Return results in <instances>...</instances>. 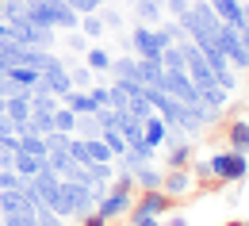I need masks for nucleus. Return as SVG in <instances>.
I'll return each mask as SVG.
<instances>
[{
	"mask_svg": "<svg viewBox=\"0 0 249 226\" xmlns=\"http://www.w3.org/2000/svg\"><path fill=\"white\" fill-rule=\"evenodd\" d=\"M50 211H58L62 219H85V215L96 211V199H92V192H89L85 184L62 180V192H58V199L50 203Z\"/></svg>",
	"mask_w": 249,
	"mask_h": 226,
	"instance_id": "obj_1",
	"label": "nucleus"
},
{
	"mask_svg": "<svg viewBox=\"0 0 249 226\" xmlns=\"http://www.w3.org/2000/svg\"><path fill=\"white\" fill-rule=\"evenodd\" d=\"M207 165H211V180L218 184H242L249 176V157L242 150H215Z\"/></svg>",
	"mask_w": 249,
	"mask_h": 226,
	"instance_id": "obj_2",
	"label": "nucleus"
},
{
	"mask_svg": "<svg viewBox=\"0 0 249 226\" xmlns=\"http://www.w3.org/2000/svg\"><path fill=\"white\" fill-rule=\"evenodd\" d=\"M218 46H222V54H226V62L234 65V69H249V46H246V35L234 31L230 23H222L218 19Z\"/></svg>",
	"mask_w": 249,
	"mask_h": 226,
	"instance_id": "obj_3",
	"label": "nucleus"
},
{
	"mask_svg": "<svg viewBox=\"0 0 249 226\" xmlns=\"http://www.w3.org/2000/svg\"><path fill=\"white\" fill-rule=\"evenodd\" d=\"M169 207H173V199L154 188V192H138L134 195V203H130V211H126V219L134 223V219H161V215H169Z\"/></svg>",
	"mask_w": 249,
	"mask_h": 226,
	"instance_id": "obj_4",
	"label": "nucleus"
},
{
	"mask_svg": "<svg viewBox=\"0 0 249 226\" xmlns=\"http://www.w3.org/2000/svg\"><path fill=\"white\" fill-rule=\"evenodd\" d=\"M8 27H12V38H19L23 46H42V50H50L54 46V27H38L31 19H23V16H16V19H8Z\"/></svg>",
	"mask_w": 249,
	"mask_h": 226,
	"instance_id": "obj_5",
	"label": "nucleus"
},
{
	"mask_svg": "<svg viewBox=\"0 0 249 226\" xmlns=\"http://www.w3.org/2000/svg\"><path fill=\"white\" fill-rule=\"evenodd\" d=\"M161 92H169V96H177L180 104H199V88H196V81L188 77L184 69H165V77H161Z\"/></svg>",
	"mask_w": 249,
	"mask_h": 226,
	"instance_id": "obj_6",
	"label": "nucleus"
},
{
	"mask_svg": "<svg viewBox=\"0 0 249 226\" xmlns=\"http://www.w3.org/2000/svg\"><path fill=\"white\" fill-rule=\"evenodd\" d=\"M130 203H134V192L107 188V195L96 203V215H100V219H107V223H115V219H123L126 211H130Z\"/></svg>",
	"mask_w": 249,
	"mask_h": 226,
	"instance_id": "obj_7",
	"label": "nucleus"
},
{
	"mask_svg": "<svg viewBox=\"0 0 249 226\" xmlns=\"http://www.w3.org/2000/svg\"><path fill=\"white\" fill-rule=\"evenodd\" d=\"M130 46H134V58H161V38H157V27L150 23H138L134 31H130Z\"/></svg>",
	"mask_w": 249,
	"mask_h": 226,
	"instance_id": "obj_8",
	"label": "nucleus"
},
{
	"mask_svg": "<svg viewBox=\"0 0 249 226\" xmlns=\"http://www.w3.org/2000/svg\"><path fill=\"white\" fill-rule=\"evenodd\" d=\"M161 192L169 195V199L196 192V176H192V169H169V173L161 176Z\"/></svg>",
	"mask_w": 249,
	"mask_h": 226,
	"instance_id": "obj_9",
	"label": "nucleus"
},
{
	"mask_svg": "<svg viewBox=\"0 0 249 226\" xmlns=\"http://www.w3.org/2000/svg\"><path fill=\"white\" fill-rule=\"evenodd\" d=\"M207 4L222 23H230L234 31H246V4L242 0H207Z\"/></svg>",
	"mask_w": 249,
	"mask_h": 226,
	"instance_id": "obj_10",
	"label": "nucleus"
},
{
	"mask_svg": "<svg viewBox=\"0 0 249 226\" xmlns=\"http://www.w3.org/2000/svg\"><path fill=\"white\" fill-rule=\"evenodd\" d=\"M42 88H50V92H54V96H58V100L73 92V77H69V69H65V62H62V65H54V69H46V73H42Z\"/></svg>",
	"mask_w": 249,
	"mask_h": 226,
	"instance_id": "obj_11",
	"label": "nucleus"
},
{
	"mask_svg": "<svg viewBox=\"0 0 249 226\" xmlns=\"http://www.w3.org/2000/svg\"><path fill=\"white\" fill-rule=\"evenodd\" d=\"M35 188H38V195H42V207H50V203L58 199V192H62V176L50 173V169H42V173L35 176Z\"/></svg>",
	"mask_w": 249,
	"mask_h": 226,
	"instance_id": "obj_12",
	"label": "nucleus"
},
{
	"mask_svg": "<svg viewBox=\"0 0 249 226\" xmlns=\"http://www.w3.org/2000/svg\"><path fill=\"white\" fill-rule=\"evenodd\" d=\"M4 77H8V81H16V85H19V88H27V92H31L35 85H42V69H35V65H8V69H4Z\"/></svg>",
	"mask_w": 249,
	"mask_h": 226,
	"instance_id": "obj_13",
	"label": "nucleus"
},
{
	"mask_svg": "<svg viewBox=\"0 0 249 226\" xmlns=\"http://www.w3.org/2000/svg\"><path fill=\"white\" fill-rule=\"evenodd\" d=\"M161 77H165L161 58H138V81H142L146 88H161Z\"/></svg>",
	"mask_w": 249,
	"mask_h": 226,
	"instance_id": "obj_14",
	"label": "nucleus"
},
{
	"mask_svg": "<svg viewBox=\"0 0 249 226\" xmlns=\"http://www.w3.org/2000/svg\"><path fill=\"white\" fill-rule=\"evenodd\" d=\"M12 169H16L23 180H35V176L46 169V157H35V154H23V150H16V161H12Z\"/></svg>",
	"mask_w": 249,
	"mask_h": 226,
	"instance_id": "obj_15",
	"label": "nucleus"
},
{
	"mask_svg": "<svg viewBox=\"0 0 249 226\" xmlns=\"http://www.w3.org/2000/svg\"><path fill=\"white\" fill-rule=\"evenodd\" d=\"M62 104H65V107H73L77 115H96V111H100V104H96L85 88H73L69 96H62Z\"/></svg>",
	"mask_w": 249,
	"mask_h": 226,
	"instance_id": "obj_16",
	"label": "nucleus"
},
{
	"mask_svg": "<svg viewBox=\"0 0 249 226\" xmlns=\"http://www.w3.org/2000/svg\"><path fill=\"white\" fill-rule=\"evenodd\" d=\"M226 96H230V92H226L218 81H207V85H199V104H207L211 111H222V107H226Z\"/></svg>",
	"mask_w": 249,
	"mask_h": 226,
	"instance_id": "obj_17",
	"label": "nucleus"
},
{
	"mask_svg": "<svg viewBox=\"0 0 249 226\" xmlns=\"http://www.w3.org/2000/svg\"><path fill=\"white\" fill-rule=\"evenodd\" d=\"M142 134H146V142H150V146H165V138H169V123L154 111L150 119H142Z\"/></svg>",
	"mask_w": 249,
	"mask_h": 226,
	"instance_id": "obj_18",
	"label": "nucleus"
},
{
	"mask_svg": "<svg viewBox=\"0 0 249 226\" xmlns=\"http://www.w3.org/2000/svg\"><path fill=\"white\" fill-rule=\"evenodd\" d=\"M161 176H165V173H157L154 165H138V169H134V188L154 192V188H161Z\"/></svg>",
	"mask_w": 249,
	"mask_h": 226,
	"instance_id": "obj_19",
	"label": "nucleus"
},
{
	"mask_svg": "<svg viewBox=\"0 0 249 226\" xmlns=\"http://www.w3.org/2000/svg\"><path fill=\"white\" fill-rule=\"evenodd\" d=\"M226 138H230V150L249 154V123H246V119H234V123L226 127Z\"/></svg>",
	"mask_w": 249,
	"mask_h": 226,
	"instance_id": "obj_20",
	"label": "nucleus"
},
{
	"mask_svg": "<svg viewBox=\"0 0 249 226\" xmlns=\"http://www.w3.org/2000/svg\"><path fill=\"white\" fill-rule=\"evenodd\" d=\"M19 150H23V154H35V157H46V154H50L46 138L35 134V130H23V134H19Z\"/></svg>",
	"mask_w": 249,
	"mask_h": 226,
	"instance_id": "obj_21",
	"label": "nucleus"
},
{
	"mask_svg": "<svg viewBox=\"0 0 249 226\" xmlns=\"http://www.w3.org/2000/svg\"><path fill=\"white\" fill-rule=\"evenodd\" d=\"M73 165H77V161L69 157V146H65V150H50V154H46V169H50V173H58V176H65Z\"/></svg>",
	"mask_w": 249,
	"mask_h": 226,
	"instance_id": "obj_22",
	"label": "nucleus"
},
{
	"mask_svg": "<svg viewBox=\"0 0 249 226\" xmlns=\"http://www.w3.org/2000/svg\"><path fill=\"white\" fill-rule=\"evenodd\" d=\"M27 130H35V134H50L54 130V111H38V107H31V119H27Z\"/></svg>",
	"mask_w": 249,
	"mask_h": 226,
	"instance_id": "obj_23",
	"label": "nucleus"
},
{
	"mask_svg": "<svg viewBox=\"0 0 249 226\" xmlns=\"http://www.w3.org/2000/svg\"><path fill=\"white\" fill-rule=\"evenodd\" d=\"M119 134L126 138V146H130V142H142V138H146V134H142V119H134L130 111H123V119H119Z\"/></svg>",
	"mask_w": 249,
	"mask_h": 226,
	"instance_id": "obj_24",
	"label": "nucleus"
},
{
	"mask_svg": "<svg viewBox=\"0 0 249 226\" xmlns=\"http://www.w3.org/2000/svg\"><path fill=\"white\" fill-rule=\"evenodd\" d=\"M192 154H196L192 142H180V146H169V157H165V161H169V169H188V165H192Z\"/></svg>",
	"mask_w": 249,
	"mask_h": 226,
	"instance_id": "obj_25",
	"label": "nucleus"
},
{
	"mask_svg": "<svg viewBox=\"0 0 249 226\" xmlns=\"http://www.w3.org/2000/svg\"><path fill=\"white\" fill-rule=\"evenodd\" d=\"M111 73H115V77H134V81H138V58H134V54L111 58Z\"/></svg>",
	"mask_w": 249,
	"mask_h": 226,
	"instance_id": "obj_26",
	"label": "nucleus"
},
{
	"mask_svg": "<svg viewBox=\"0 0 249 226\" xmlns=\"http://www.w3.org/2000/svg\"><path fill=\"white\" fill-rule=\"evenodd\" d=\"M73 127H77V111H73V107H65V104H58V107H54V130L73 134Z\"/></svg>",
	"mask_w": 249,
	"mask_h": 226,
	"instance_id": "obj_27",
	"label": "nucleus"
},
{
	"mask_svg": "<svg viewBox=\"0 0 249 226\" xmlns=\"http://www.w3.org/2000/svg\"><path fill=\"white\" fill-rule=\"evenodd\" d=\"M73 134H81V138H100V134H104V127H100V119H96V115H77Z\"/></svg>",
	"mask_w": 249,
	"mask_h": 226,
	"instance_id": "obj_28",
	"label": "nucleus"
},
{
	"mask_svg": "<svg viewBox=\"0 0 249 226\" xmlns=\"http://www.w3.org/2000/svg\"><path fill=\"white\" fill-rule=\"evenodd\" d=\"M161 4H165V0H134L138 19H142V23H157V19H161Z\"/></svg>",
	"mask_w": 249,
	"mask_h": 226,
	"instance_id": "obj_29",
	"label": "nucleus"
},
{
	"mask_svg": "<svg viewBox=\"0 0 249 226\" xmlns=\"http://www.w3.org/2000/svg\"><path fill=\"white\" fill-rule=\"evenodd\" d=\"M69 157H73L77 165H92V157H89V138L73 134V138H69Z\"/></svg>",
	"mask_w": 249,
	"mask_h": 226,
	"instance_id": "obj_30",
	"label": "nucleus"
},
{
	"mask_svg": "<svg viewBox=\"0 0 249 226\" xmlns=\"http://www.w3.org/2000/svg\"><path fill=\"white\" fill-rule=\"evenodd\" d=\"M4 226H38V219H35V207L8 211V215H4Z\"/></svg>",
	"mask_w": 249,
	"mask_h": 226,
	"instance_id": "obj_31",
	"label": "nucleus"
},
{
	"mask_svg": "<svg viewBox=\"0 0 249 226\" xmlns=\"http://www.w3.org/2000/svg\"><path fill=\"white\" fill-rule=\"evenodd\" d=\"M19 207H27V199H23L19 188H4V192H0V211H4V215H8V211H19Z\"/></svg>",
	"mask_w": 249,
	"mask_h": 226,
	"instance_id": "obj_32",
	"label": "nucleus"
},
{
	"mask_svg": "<svg viewBox=\"0 0 249 226\" xmlns=\"http://www.w3.org/2000/svg\"><path fill=\"white\" fill-rule=\"evenodd\" d=\"M100 138H104V146H107L115 157H123V154H126V138L119 134V127H107L104 134H100Z\"/></svg>",
	"mask_w": 249,
	"mask_h": 226,
	"instance_id": "obj_33",
	"label": "nucleus"
},
{
	"mask_svg": "<svg viewBox=\"0 0 249 226\" xmlns=\"http://www.w3.org/2000/svg\"><path fill=\"white\" fill-rule=\"evenodd\" d=\"M81 31H85V38H100V35L107 31V27H104V19H100V12L81 16Z\"/></svg>",
	"mask_w": 249,
	"mask_h": 226,
	"instance_id": "obj_34",
	"label": "nucleus"
},
{
	"mask_svg": "<svg viewBox=\"0 0 249 226\" xmlns=\"http://www.w3.org/2000/svg\"><path fill=\"white\" fill-rule=\"evenodd\" d=\"M65 69H69V65H65ZM69 77H73V88H85V92L92 88V69H89V65H73Z\"/></svg>",
	"mask_w": 249,
	"mask_h": 226,
	"instance_id": "obj_35",
	"label": "nucleus"
},
{
	"mask_svg": "<svg viewBox=\"0 0 249 226\" xmlns=\"http://www.w3.org/2000/svg\"><path fill=\"white\" fill-rule=\"evenodd\" d=\"M89 157L92 161H115V154L104 146V138H89Z\"/></svg>",
	"mask_w": 249,
	"mask_h": 226,
	"instance_id": "obj_36",
	"label": "nucleus"
},
{
	"mask_svg": "<svg viewBox=\"0 0 249 226\" xmlns=\"http://www.w3.org/2000/svg\"><path fill=\"white\" fill-rule=\"evenodd\" d=\"M35 219H38V226H69V219H62L58 211H50V207H38L35 211Z\"/></svg>",
	"mask_w": 249,
	"mask_h": 226,
	"instance_id": "obj_37",
	"label": "nucleus"
},
{
	"mask_svg": "<svg viewBox=\"0 0 249 226\" xmlns=\"http://www.w3.org/2000/svg\"><path fill=\"white\" fill-rule=\"evenodd\" d=\"M89 69H111V54L100 50V46H92V50H89Z\"/></svg>",
	"mask_w": 249,
	"mask_h": 226,
	"instance_id": "obj_38",
	"label": "nucleus"
},
{
	"mask_svg": "<svg viewBox=\"0 0 249 226\" xmlns=\"http://www.w3.org/2000/svg\"><path fill=\"white\" fill-rule=\"evenodd\" d=\"M16 16H23V0H0V19L8 23V19H16Z\"/></svg>",
	"mask_w": 249,
	"mask_h": 226,
	"instance_id": "obj_39",
	"label": "nucleus"
},
{
	"mask_svg": "<svg viewBox=\"0 0 249 226\" xmlns=\"http://www.w3.org/2000/svg\"><path fill=\"white\" fill-rule=\"evenodd\" d=\"M65 4H69L77 16H89V12H100V8H104V0H65Z\"/></svg>",
	"mask_w": 249,
	"mask_h": 226,
	"instance_id": "obj_40",
	"label": "nucleus"
},
{
	"mask_svg": "<svg viewBox=\"0 0 249 226\" xmlns=\"http://www.w3.org/2000/svg\"><path fill=\"white\" fill-rule=\"evenodd\" d=\"M19 184H23V176H19L16 169H0V192H4V188H19Z\"/></svg>",
	"mask_w": 249,
	"mask_h": 226,
	"instance_id": "obj_41",
	"label": "nucleus"
},
{
	"mask_svg": "<svg viewBox=\"0 0 249 226\" xmlns=\"http://www.w3.org/2000/svg\"><path fill=\"white\" fill-rule=\"evenodd\" d=\"M0 150L16 154V150H19V134H0Z\"/></svg>",
	"mask_w": 249,
	"mask_h": 226,
	"instance_id": "obj_42",
	"label": "nucleus"
},
{
	"mask_svg": "<svg viewBox=\"0 0 249 226\" xmlns=\"http://www.w3.org/2000/svg\"><path fill=\"white\" fill-rule=\"evenodd\" d=\"M192 176H196V180H211V165H207V161H196Z\"/></svg>",
	"mask_w": 249,
	"mask_h": 226,
	"instance_id": "obj_43",
	"label": "nucleus"
},
{
	"mask_svg": "<svg viewBox=\"0 0 249 226\" xmlns=\"http://www.w3.org/2000/svg\"><path fill=\"white\" fill-rule=\"evenodd\" d=\"M165 4H169V12H173V16H177V19H180V16H184L188 8H192V4H188V0H165Z\"/></svg>",
	"mask_w": 249,
	"mask_h": 226,
	"instance_id": "obj_44",
	"label": "nucleus"
},
{
	"mask_svg": "<svg viewBox=\"0 0 249 226\" xmlns=\"http://www.w3.org/2000/svg\"><path fill=\"white\" fill-rule=\"evenodd\" d=\"M85 46H89L85 35H69V50H85Z\"/></svg>",
	"mask_w": 249,
	"mask_h": 226,
	"instance_id": "obj_45",
	"label": "nucleus"
},
{
	"mask_svg": "<svg viewBox=\"0 0 249 226\" xmlns=\"http://www.w3.org/2000/svg\"><path fill=\"white\" fill-rule=\"evenodd\" d=\"M81 226H107V219H100V215H85V219H81Z\"/></svg>",
	"mask_w": 249,
	"mask_h": 226,
	"instance_id": "obj_46",
	"label": "nucleus"
},
{
	"mask_svg": "<svg viewBox=\"0 0 249 226\" xmlns=\"http://www.w3.org/2000/svg\"><path fill=\"white\" fill-rule=\"evenodd\" d=\"M130 226H165V223H161V219H134Z\"/></svg>",
	"mask_w": 249,
	"mask_h": 226,
	"instance_id": "obj_47",
	"label": "nucleus"
},
{
	"mask_svg": "<svg viewBox=\"0 0 249 226\" xmlns=\"http://www.w3.org/2000/svg\"><path fill=\"white\" fill-rule=\"evenodd\" d=\"M165 226H188V223H184V215H169V223H165Z\"/></svg>",
	"mask_w": 249,
	"mask_h": 226,
	"instance_id": "obj_48",
	"label": "nucleus"
},
{
	"mask_svg": "<svg viewBox=\"0 0 249 226\" xmlns=\"http://www.w3.org/2000/svg\"><path fill=\"white\" fill-rule=\"evenodd\" d=\"M242 35H246V46H249V4H246V31Z\"/></svg>",
	"mask_w": 249,
	"mask_h": 226,
	"instance_id": "obj_49",
	"label": "nucleus"
},
{
	"mask_svg": "<svg viewBox=\"0 0 249 226\" xmlns=\"http://www.w3.org/2000/svg\"><path fill=\"white\" fill-rule=\"evenodd\" d=\"M126 4H134V0H126Z\"/></svg>",
	"mask_w": 249,
	"mask_h": 226,
	"instance_id": "obj_50",
	"label": "nucleus"
},
{
	"mask_svg": "<svg viewBox=\"0 0 249 226\" xmlns=\"http://www.w3.org/2000/svg\"><path fill=\"white\" fill-rule=\"evenodd\" d=\"M0 226H4V219H0Z\"/></svg>",
	"mask_w": 249,
	"mask_h": 226,
	"instance_id": "obj_51",
	"label": "nucleus"
},
{
	"mask_svg": "<svg viewBox=\"0 0 249 226\" xmlns=\"http://www.w3.org/2000/svg\"><path fill=\"white\" fill-rule=\"evenodd\" d=\"M242 226H249V223H242Z\"/></svg>",
	"mask_w": 249,
	"mask_h": 226,
	"instance_id": "obj_52",
	"label": "nucleus"
}]
</instances>
